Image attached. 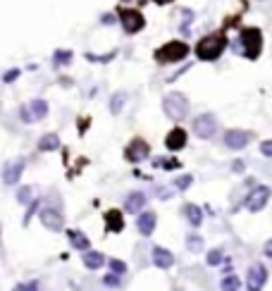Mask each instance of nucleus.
<instances>
[{"label":"nucleus","instance_id":"f257e3e1","mask_svg":"<svg viewBox=\"0 0 272 291\" xmlns=\"http://www.w3.org/2000/svg\"><path fill=\"white\" fill-rule=\"evenodd\" d=\"M227 48V38L225 34H208L206 38H200L198 46H196V57L203 62H213L218 60L220 55L225 53Z\"/></svg>","mask_w":272,"mask_h":291},{"label":"nucleus","instance_id":"f03ea898","mask_svg":"<svg viewBox=\"0 0 272 291\" xmlns=\"http://www.w3.org/2000/svg\"><path fill=\"white\" fill-rule=\"evenodd\" d=\"M163 110H165V115H167L170 119L181 122V119L189 115L191 103H189V98H186L184 93L172 91V93H167V96L163 98Z\"/></svg>","mask_w":272,"mask_h":291},{"label":"nucleus","instance_id":"7ed1b4c3","mask_svg":"<svg viewBox=\"0 0 272 291\" xmlns=\"http://www.w3.org/2000/svg\"><path fill=\"white\" fill-rule=\"evenodd\" d=\"M260 50H263V34H260V29L255 27L244 29L241 31V55L246 60H258Z\"/></svg>","mask_w":272,"mask_h":291},{"label":"nucleus","instance_id":"20e7f679","mask_svg":"<svg viewBox=\"0 0 272 291\" xmlns=\"http://www.w3.org/2000/svg\"><path fill=\"white\" fill-rule=\"evenodd\" d=\"M186 55H189V46L184 41H167L163 48L155 50V60L163 64H172V62L186 60Z\"/></svg>","mask_w":272,"mask_h":291},{"label":"nucleus","instance_id":"39448f33","mask_svg":"<svg viewBox=\"0 0 272 291\" xmlns=\"http://www.w3.org/2000/svg\"><path fill=\"white\" fill-rule=\"evenodd\" d=\"M193 134L203 141H208L218 134V117L213 112H203L198 117H193Z\"/></svg>","mask_w":272,"mask_h":291},{"label":"nucleus","instance_id":"423d86ee","mask_svg":"<svg viewBox=\"0 0 272 291\" xmlns=\"http://www.w3.org/2000/svg\"><path fill=\"white\" fill-rule=\"evenodd\" d=\"M24 167H27V160H24V158H15V160L5 163V167H3V184H8V186H15V184L22 179V174H24Z\"/></svg>","mask_w":272,"mask_h":291},{"label":"nucleus","instance_id":"0eeeda50","mask_svg":"<svg viewBox=\"0 0 272 291\" xmlns=\"http://www.w3.org/2000/svg\"><path fill=\"white\" fill-rule=\"evenodd\" d=\"M119 22H122V27H124L127 34H139L146 27V19L139 10H122L119 12Z\"/></svg>","mask_w":272,"mask_h":291},{"label":"nucleus","instance_id":"6e6552de","mask_svg":"<svg viewBox=\"0 0 272 291\" xmlns=\"http://www.w3.org/2000/svg\"><path fill=\"white\" fill-rule=\"evenodd\" d=\"M270 196H272L270 186H258V189H253L251 196L246 198V210H248V212H260V210L267 205Z\"/></svg>","mask_w":272,"mask_h":291},{"label":"nucleus","instance_id":"1a4fd4ad","mask_svg":"<svg viewBox=\"0 0 272 291\" xmlns=\"http://www.w3.org/2000/svg\"><path fill=\"white\" fill-rule=\"evenodd\" d=\"M253 134L251 131H244V129H229L225 134V146L229 151H244L246 146L251 143Z\"/></svg>","mask_w":272,"mask_h":291},{"label":"nucleus","instance_id":"9d476101","mask_svg":"<svg viewBox=\"0 0 272 291\" xmlns=\"http://www.w3.org/2000/svg\"><path fill=\"white\" fill-rule=\"evenodd\" d=\"M38 217L43 222V227L50 229V232H62L64 229V215L57 208H41Z\"/></svg>","mask_w":272,"mask_h":291},{"label":"nucleus","instance_id":"9b49d317","mask_svg":"<svg viewBox=\"0 0 272 291\" xmlns=\"http://www.w3.org/2000/svg\"><path fill=\"white\" fill-rule=\"evenodd\" d=\"M148 153H151V148H148V143H146L144 138H131L129 146L124 148V158H127L129 163H141V160L148 158Z\"/></svg>","mask_w":272,"mask_h":291},{"label":"nucleus","instance_id":"f8f14e48","mask_svg":"<svg viewBox=\"0 0 272 291\" xmlns=\"http://www.w3.org/2000/svg\"><path fill=\"white\" fill-rule=\"evenodd\" d=\"M265 282H267V270H265V265H251V270H248V277H246V289L248 291H263Z\"/></svg>","mask_w":272,"mask_h":291},{"label":"nucleus","instance_id":"ddd939ff","mask_svg":"<svg viewBox=\"0 0 272 291\" xmlns=\"http://www.w3.org/2000/svg\"><path fill=\"white\" fill-rule=\"evenodd\" d=\"M155 225H158V215H155L153 210H141V212H139L136 227H139V234H141V237H151L155 232Z\"/></svg>","mask_w":272,"mask_h":291},{"label":"nucleus","instance_id":"4468645a","mask_svg":"<svg viewBox=\"0 0 272 291\" xmlns=\"http://www.w3.org/2000/svg\"><path fill=\"white\" fill-rule=\"evenodd\" d=\"M146 203H148V196H146L144 191H131L127 198H124V212L139 215V212L146 208Z\"/></svg>","mask_w":272,"mask_h":291},{"label":"nucleus","instance_id":"2eb2a0df","mask_svg":"<svg viewBox=\"0 0 272 291\" xmlns=\"http://www.w3.org/2000/svg\"><path fill=\"white\" fill-rule=\"evenodd\" d=\"M186 141H189V136H186V131L181 127H174L172 131L165 136V146H167V151H172V153L181 151V148L186 146Z\"/></svg>","mask_w":272,"mask_h":291},{"label":"nucleus","instance_id":"dca6fc26","mask_svg":"<svg viewBox=\"0 0 272 291\" xmlns=\"http://www.w3.org/2000/svg\"><path fill=\"white\" fill-rule=\"evenodd\" d=\"M153 265L160 267V270H170L174 265V255L170 253L167 248H163V246H155L153 248Z\"/></svg>","mask_w":272,"mask_h":291},{"label":"nucleus","instance_id":"f3484780","mask_svg":"<svg viewBox=\"0 0 272 291\" xmlns=\"http://www.w3.org/2000/svg\"><path fill=\"white\" fill-rule=\"evenodd\" d=\"M67 239L72 241V246L77 248V251H89L91 239L86 237L84 232H79V229H67Z\"/></svg>","mask_w":272,"mask_h":291},{"label":"nucleus","instance_id":"a211bd4d","mask_svg":"<svg viewBox=\"0 0 272 291\" xmlns=\"http://www.w3.org/2000/svg\"><path fill=\"white\" fill-rule=\"evenodd\" d=\"M82 263L89 267V270H100L105 265V255L98 253V251H84Z\"/></svg>","mask_w":272,"mask_h":291},{"label":"nucleus","instance_id":"6ab92c4d","mask_svg":"<svg viewBox=\"0 0 272 291\" xmlns=\"http://www.w3.org/2000/svg\"><path fill=\"white\" fill-rule=\"evenodd\" d=\"M184 215H186L191 227H200V225H203V210H200L196 203H186V205H184Z\"/></svg>","mask_w":272,"mask_h":291},{"label":"nucleus","instance_id":"aec40b11","mask_svg":"<svg viewBox=\"0 0 272 291\" xmlns=\"http://www.w3.org/2000/svg\"><path fill=\"white\" fill-rule=\"evenodd\" d=\"M60 148V136L57 134H43L38 138V151L41 153H50V151H57Z\"/></svg>","mask_w":272,"mask_h":291},{"label":"nucleus","instance_id":"412c9836","mask_svg":"<svg viewBox=\"0 0 272 291\" xmlns=\"http://www.w3.org/2000/svg\"><path fill=\"white\" fill-rule=\"evenodd\" d=\"M27 108H29V112H31L34 122H38V119H43L45 115H48V103H45L43 98H34Z\"/></svg>","mask_w":272,"mask_h":291},{"label":"nucleus","instance_id":"4be33fe9","mask_svg":"<svg viewBox=\"0 0 272 291\" xmlns=\"http://www.w3.org/2000/svg\"><path fill=\"white\" fill-rule=\"evenodd\" d=\"M105 227H108L110 232H122L124 220H122V212H119V210H108V212H105Z\"/></svg>","mask_w":272,"mask_h":291},{"label":"nucleus","instance_id":"5701e85b","mask_svg":"<svg viewBox=\"0 0 272 291\" xmlns=\"http://www.w3.org/2000/svg\"><path fill=\"white\" fill-rule=\"evenodd\" d=\"M124 105H127V93L124 91H117L110 98V112H112V115H119V112L124 110Z\"/></svg>","mask_w":272,"mask_h":291},{"label":"nucleus","instance_id":"b1692460","mask_svg":"<svg viewBox=\"0 0 272 291\" xmlns=\"http://www.w3.org/2000/svg\"><path fill=\"white\" fill-rule=\"evenodd\" d=\"M239 286H241V279H239L236 274H232V272L220 282V289H222V291H239Z\"/></svg>","mask_w":272,"mask_h":291},{"label":"nucleus","instance_id":"393cba45","mask_svg":"<svg viewBox=\"0 0 272 291\" xmlns=\"http://www.w3.org/2000/svg\"><path fill=\"white\" fill-rule=\"evenodd\" d=\"M72 50H55V55H53V60H55V64L57 67H62V64H70L72 62Z\"/></svg>","mask_w":272,"mask_h":291},{"label":"nucleus","instance_id":"a878e982","mask_svg":"<svg viewBox=\"0 0 272 291\" xmlns=\"http://www.w3.org/2000/svg\"><path fill=\"white\" fill-rule=\"evenodd\" d=\"M186 246H189V251L191 253H200L203 251V239L200 237H196V234H191V237H186Z\"/></svg>","mask_w":272,"mask_h":291},{"label":"nucleus","instance_id":"bb28decb","mask_svg":"<svg viewBox=\"0 0 272 291\" xmlns=\"http://www.w3.org/2000/svg\"><path fill=\"white\" fill-rule=\"evenodd\" d=\"M105 263H108V267L115 274H127V263H122V260H117V258H110V260H105Z\"/></svg>","mask_w":272,"mask_h":291},{"label":"nucleus","instance_id":"cd10ccee","mask_svg":"<svg viewBox=\"0 0 272 291\" xmlns=\"http://www.w3.org/2000/svg\"><path fill=\"white\" fill-rule=\"evenodd\" d=\"M222 260H225V253H222L220 248H213V251L208 253V265H210V267H220Z\"/></svg>","mask_w":272,"mask_h":291},{"label":"nucleus","instance_id":"c85d7f7f","mask_svg":"<svg viewBox=\"0 0 272 291\" xmlns=\"http://www.w3.org/2000/svg\"><path fill=\"white\" fill-rule=\"evenodd\" d=\"M191 184H193V177H191V174H181V177H177V179H174V186H177L179 191H186Z\"/></svg>","mask_w":272,"mask_h":291},{"label":"nucleus","instance_id":"c756f323","mask_svg":"<svg viewBox=\"0 0 272 291\" xmlns=\"http://www.w3.org/2000/svg\"><path fill=\"white\" fill-rule=\"evenodd\" d=\"M31 196H34V189H31V186H22V189L17 191V200L22 203V205H29Z\"/></svg>","mask_w":272,"mask_h":291},{"label":"nucleus","instance_id":"7c9ffc66","mask_svg":"<svg viewBox=\"0 0 272 291\" xmlns=\"http://www.w3.org/2000/svg\"><path fill=\"white\" fill-rule=\"evenodd\" d=\"M153 165L155 167H167V170H177V167H179L177 160H165V158H155Z\"/></svg>","mask_w":272,"mask_h":291},{"label":"nucleus","instance_id":"2f4dec72","mask_svg":"<svg viewBox=\"0 0 272 291\" xmlns=\"http://www.w3.org/2000/svg\"><path fill=\"white\" fill-rule=\"evenodd\" d=\"M103 284H105V286H110V289H117L119 286V274H105V277H103Z\"/></svg>","mask_w":272,"mask_h":291},{"label":"nucleus","instance_id":"473e14b6","mask_svg":"<svg viewBox=\"0 0 272 291\" xmlns=\"http://www.w3.org/2000/svg\"><path fill=\"white\" fill-rule=\"evenodd\" d=\"M12 291H38V282H22V284H17Z\"/></svg>","mask_w":272,"mask_h":291},{"label":"nucleus","instance_id":"72a5a7b5","mask_svg":"<svg viewBox=\"0 0 272 291\" xmlns=\"http://www.w3.org/2000/svg\"><path fill=\"white\" fill-rule=\"evenodd\" d=\"M19 74H22V69H17V67H15V69H8V72L3 74V82L5 84H12L15 82V79H17Z\"/></svg>","mask_w":272,"mask_h":291},{"label":"nucleus","instance_id":"f704fd0d","mask_svg":"<svg viewBox=\"0 0 272 291\" xmlns=\"http://www.w3.org/2000/svg\"><path fill=\"white\" fill-rule=\"evenodd\" d=\"M260 155H265V158H272V138H265L263 143H260Z\"/></svg>","mask_w":272,"mask_h":291},{"label":"nucleus","instance_id":"c9c22d12","mask_svg":"<svg viewBox=\"0 0 272 291\" xmlns=\"http://www.w3.org/2000/svg\"><path fill=\"white\" fill-rule=\"evenodd\" d=\"M19 115H22V122H27V124H31V122H34V117H31V112H29L27 105H22V110H19Z\"/></svg>","mask_w":272,"mask_h":291},{"label":"nucleus","instance_id":"e433bc0d","mask_svg":"<svg viewBox=\"0 0 272 291\" xmlns=\"http://www.w3.org/2000/svg\"><path fill=\"white\" fill-rule=\"evenodd\" d=\"M38 208V200H34V203H31V208L27 210V215H24V225H29V222H31V215H34V210Z\"/></svg>","mask_w":272,"mask_h":291},{"label":"nucleus","instance_id":"4c0bfd02","mask_svg":"<svg viewBox=\"0 0 272 291\" xmlns=\"http://www.w3.org/2000/svg\"><path fill=\"white\" fill-rule=\"evenodd\" d=\"M232 170H234V172H239V174H241V172H244V163H241V160H236V163L232 165Z\"/></svg>","mask_w":272,"mask_h":291},{"label":"nucleus","instance_id":"58836bf2","mask_svg":"<svg viewBox=\"0 0 272 291\" xmlns=\"http://www.w3.org/2000/svg\"><path fill=\"white\" fill-rule=\"evenodd\" d=\"M263 253L267 255V258H272V239L270 241H267V244H265V248H263Z\"/></svg>","mask_w":272,"mask_h":291},{"label":"nucleus","instance_id":"ea45409f","mask_svg":"<svg viewBox=\"0 0 272 291\" xmlns=\"http://www.w3.org/2000/svg\"><path fill=\"white\" fill-rule=\"evenodd\" d=\"M222 263H225V265H222V270H225V272L229 274V272H232V267H234V265L229 263V260H222Z\"/></svg>","mask_w":272,"mask_h":291},{"label":"nucleus","instance_id":"a19ab883","mask_svg":"<svg viewBox=\"0 0 272 291\" xmlns=\"http://www.w3.org/2000/svg\"><path fill=\"white\" fill-rule=\"evenodd\" d=\"M112 22H115V17H112V15H105V17H103V24H112Z\"/></svg>","mask_w":272,"mask_h":291},{"label":"nucleus","instance_id":"79ce46f5","mask_svg":"<svg viewBox=\"0 0 272 291\" xmlns=\"http://www.w3.org/2000/svg\"><path fill=\"white\" fill-rule=\"evenodd\" d=\"M158 198H170V191H163V189H160V191H158Z\"/></svg>","mask_w":272,"mask_h":291},{"label":"nucleus","instance_id":"37998d69","mask_svg":"<svg viewBox=\"0 0 272 291\" xmlns=\"http://www.w3.org/2000/svg\"><path fill=\"white\" fill-rule=\"evenodd\" d=\"M124 3H127V0H124Z\"/></svg>","mask_w":272,"mask_h":291}]
</instances>
